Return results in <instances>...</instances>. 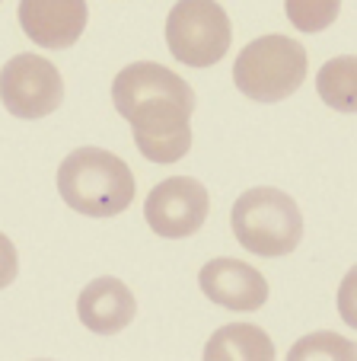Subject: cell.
<instances>
[{
	"mask_svg": "<svg viewBox=\"0 0 357 361\" xmlns=\"http://www.w3.org/2000/svg\"><path fill=\"white\" fill-rule=\"evenodd\" d=\"M112 102L150 164H175L192 150L195 90L169 68L156 61L128 64L112 83Z\"/></svg>",
	"mask_w": 357,
	"mask_h": 361,
	"instance_id": "cell-1",
	"label": "cell"
},
{
	"mask_svg": "<svg viewBox=\"0 0 357 361\" xmlns=\"http://www.w3.org/2000/svg\"><path fill=\"white\" fill-rule=\"evenodd\" d=\"M58 192L64 204L87 218H115L134 202V173L118 154L102 147H77L58 166Z\"/></svg>",
	"mask_w": 357,
	"mask_h": 361,
	"instance_id": "cell-2",
	"label": "cell"
},
{
	"mask_svg": "<svg viewBox=\"0 0 357 361\" xmlns=\"http://www.w3.org/2000/svg\"><path fill=\"white\" fill-rule=\"evenodd\" d=\"M230 221H233L239 246L265 259L290 256L303 240V214L296 202L287 192L271 189V185L243 192L236 198Z\"/></svg>",
	"mask_w": 357,
	"mask_h": 361,
	"instance_id": "cell-3",
	"label": "cell"
},
{
	"mask_svg": "<svg viewBox=\"0 0 357 361\" xmlns=\"http://www.w3.org/2000/svg\"><path fill=\"white\" fill-rule=\"evenodd\" d=\"M310 61L290 35H262L236 55L233 83L252 102H281L303 87Z\"/></svg>",
	"mask_w": 357,
	"mask_h": 361,
	"instance_id": "cell-4",
	"label": "cell"
},
{
	"mask_svg": "<svg viewBox=\"0 0 357 361\" xmlns=\"http://www.w3.org/2000/svg\"><path fill=\"white\" fill-rule=\"evenodd\" d=\"M233 26L217 0H175L166 16V45L175 61L211 68L230 51Z\"/></svg>",
	"mask_w": 357,
	"mask_h": 361,
	"instance_id": "cell-5",
	"label": "cell"
},
{
	"mask_svg": "<svg viewBox=\"0 0 357 361\" xmlns=\"http://www.w3.org/2000/svg\"><path fill=\"white\" fill-rule=\"evenodd\" d=\"M0 102L16 118H45L64 102V80L48 58L13 55L0 71Z\"/></svg>",
	"mask_w": 357,
	"mask_h": 361,
	"instance_id": "cell-6",
	"label": "cell"
},
{
	"mask_svg": "<svg viewBox=\"0 0 357 361\" xmlns=\"http://www.w3.org/2000/svg\"><path fill=\"white\" fill-rule=\"evenodd\" d=\"M211 212L208 189L201 179L192 176H169L150 189L147 202H144V218H147L150 231L160 233L166 240H182L192 237L204 227Z\"/></svg>",
	"mask_w": 357,
	"mask_h": 361,
	"instance_id": "cell-7",
	"label": "cell"
},
{
	"mask_svg": "<svg viewBox=\"0 0 357 361\" xmlns=\"http://www.w3.org/2000/svg\"><path fill=\"white\" fill-rule=\"evenodd\" d=\"M20 26L39 48H70L87 29V0H20Z\"/></svg>",
	"mask_w": 357,
	"mask_h": 361,
	"instance_id": "cell-8",
	"label": "cell"
},
{
	"mask_svg": "<svg viewBox=\"0 0 357 361\" xmlns=\"http://www.w3.org/2000/svg\"><path fill=\"white\" fill-rule=\"evenodd\" d=\"M204 298L227 310H258L268 300V281L258 269L239 259H211L198 275Z\"/></svg>",
	"mask_w": 357,
	"mask_h": 361,
	"instance_id": "cell-9",
	"label": "cell"
},
{
	"mask_svg": "<svg viewBox=\"0 0 357 361\" xmlns=\"http://www.w3.org/2000/svg\"><path fill=\"white\" fill-rule=\"evenodd\" d=\"M137 314V300L125 281L112 279H96L77 298V317L89 333H122Z\"/></svg>",
	"mask_w": 357,
	"mask_h": 361,
	"instance_id": "cell-10",
	"label": "cell"
},
{
	"mask_svg": "<svg viewBox=\"0 0 357 361\" xmlns=\"http://www.w3.org/2000/svg\"><path fill=\"white\" fill-rule=\"evenodd\" d=\"M204 358L217 361V358H258L268 361L275 358V342L268 339L262 326L252 323H230V326L217 329L211 336V342L204 345Z\"/></svg>",
	"mask_w": 357,
	"mask_h": 361,
	"instance_id": "cell-11",
	"label": "cell"
},
{
	"mask_svg": "<svg viewBox=\"0 0 357 361\" xmlns=\"http://www.w3.org/2000/svg\"><path fill=\"white\" fill-rule=\"evenodd\" d=\"M319 96L338 112H354L357 109V61L354 55L332 58L329 64H322L316 77Z\"/></svg>",
	"mask_w": 357,
	"mask_h": 361,
	"instance_id": "cell-12",
	"label": "cell"
},
{
	"mask_svg": "<svg viewBox=\"0 0 357 361\" xmlns=\"http://www.w3.org/2000/svg\"><path fill=\"white\" fill-rule=\"evenodd\" d=\"M284 13L300 32H322L338 20L342 0H284Z\"/></svg>",
	"mask_w": 357,
	"mask_h": 361,
	"instance_id": "cell-13",
	"label": "cell"
},
{
	"mask_svg": "<svg viewBox=\"0 0 357 361\" xmlns=\"http://www.w3.org/2000/svg\"><path fill=\"white\" fill-rule=\"evenodd\" d=\"M322 355H335V358H354V345L342 336H332V333H313L310 339L296 342L290 348V358H322Z\"/></svg>",
	"mask_w": 357,
	"mask_h": 361,
	"instance_id": "cell-14",
	"label": "cell"
},
{
	"mask_svg": "<svg viewBox=\"0 0 357 361\" xmlns=\"http://www.w3.org/2000/svg\"><path fill=\"white\" fill-rule=\"evenodd\" d=\"M16 272H20V256H16V246L10 243L7 233H0V291H4L7 285H13Z\"/></svg>",
	"mask_w": 357,
	"mask_h": 361,
	"instance_id": "cell-15",
	"label": "cell"
}]
</instances>
